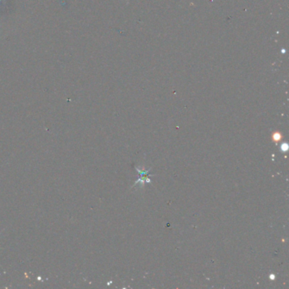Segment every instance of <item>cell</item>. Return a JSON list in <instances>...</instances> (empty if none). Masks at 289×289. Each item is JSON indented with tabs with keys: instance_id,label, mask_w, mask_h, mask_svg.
I'll list each match as a JSON object with an SVG mask.
<instances>
[{
	"instance_id": "6da1fadb",
	"label": "cell",
	"mask_w": 289,
	"mask_h": 289,
	"mask_svg": "<svg viewBox=\"0 0 289 289\" xmlns=\"http://www.w3.org/2000/svg\"><path fill=\"white\" fill-rule=\"evenodd\" d=\"M281 139V135L279 133H275L274 134V140L275 141H279Z\"/></svg>"
},
{
	"instance_id": "7a4b0ae2",
	"label": "cell",
	"mask_w": 289,
	"mask_h": 289,
	"mask_svg": "<svg viewBox=\"0 0 289 289\" xmlns=\"http://www.w3.org/2000/svg\"><path fill=\"white\" fill-rule=\"evenodd\" d=\"M288 149V145H282V150H287Z\"/></svg>"
}]
</instances>
